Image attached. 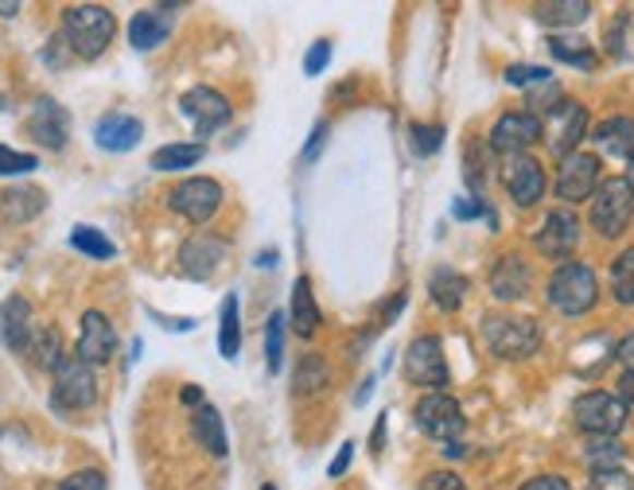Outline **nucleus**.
<instances>
[{
  "instance_id": "nucleus-1",
  "label": "nucleus",
  "mask_w": 634,
  "mask_h": 490,
  "mask_svg": "<svg viewBox=\"0 0 634 490\" xmlns=\"http://www.w3.org/2000/svg\"><path fill=\"white\" fill-rule=\"evenodd\" d=\"M59 36L67 39L74 59H101L106 47L113 44L117 36V16L106 9V4H67L63 9V32Z\"/></svg>"
},
{
  "instance_id": "nucleus-2",
  "label": "nucleus",
  "mask_w": 634,
  "mask_h": 490,
  "mask_svg": "<svg viewBox=\"0 0 634 490\" xmlns=\"http://www.w3.org/2000/svg\"><path fill=\"white\" fill-rule=\"evenodd\" d=\"M546 296H549V303H553L561 315L591 312V308H596V300H599L596 273H591V265H584V261H564V265L553 268Z\"/></svg>"
},
{
  "instance_id": "nucleus-3",
  "label": "nucleus",
  "mask_w": 634,
  "mask_h": 490,
  "mask_svg": "<svg viewBox=\"0 0 634 490\" xmlns=\"http://www.w3.org/2000/svg\"><path fill=\"white\" fill-rule=\"evenodd\" d=\"M634 223V183L626 176L599 179L591 195V230L599 238H619Z\"/></svg>"
},
{
  "instance_id": "nucleus-4",
  "label": "nucleus",
  "mask_w": 634,
  "mask_h": 490,
  "mask_svg": "<svg viewBox=\"0 0 634 490\" xmlns=\"http://www.w3.org/2000/svg\"><path fill=\"white\" fill-rule=\"evenodd\" d=\"M482 343L491 347V355L518 362V358L537 355L541 347V327L529 315H487L482 320Z\"/></svg>"
},
{
  "instance_id": "nucleus-5",
  "label": "nucleus",
  "mask_w": 634,
  "mask_h": 490,
  "mask_svg": "<svg viewBox=\"0 0 634 490\" xmlns=\"http://www.w3.org/2000/svg\"><path fill=\"white\" fill-rule=\"evenodd\" d=\"M94 402H98V374H94V366L82 362L79 355H67L63 366L55 370L51 409L55 413H86Z\"/></svg>"
},
{
  "instance_id": "nucleus-6",
  "label": "nucleus",
  "mask_w": 634,
  "mask_h": 490,
  "mask_svg": "<svg viewBox=\"0 0 634 490\" xmlns=\"http://www.w3.org/2000/svg\"><path fill=\"white\" fill-rule=\"evenodd\" d=\"M223 199H226L223 183L211 176H188L168 191V206L179 214V218H188L191 226L211 223V218L223 211Z\"/></svg>"
},
{
  "instance_id": "nucleus-7",
  "label": "nucleus",
  "mask_w": 634,
  "mask_h": 490,
  "mask_svg": "<svg viewBox=\"0 0 634 490\" xmlns=\"http://www.w3.org/2000/svg\"><path fill=\"white\" fill-rule=\"evenodd\" d=\"M572 420L588 437H619L626 425V402L619 393H603V390L581 393L576 405H572Z\"/></svg>"
},
{
  "instance_id": "nucleus-8",
  "label": "nucleus",
  "mask_w": 634,
  "mask_h": 490,
  "mask_svg": "<svg viewBox=\"0 0 634 490\" xmlns=\"http://www.w3.org/2000/svg\"><path fill=\"white\" fill-rule=\"evenodd\" d=\"M412 417H417L420 432L429 440H440V444H459V437H464V428H467L464 409H459V402L456 397H447V393H424L417 402V409H412Z\"/></svg>"
},
{
  "instance_id": "nucleus-9",
  "label": "nucleus",
  "mask_w": 634,
  "mask_h": 490,
  "mask_svg": "<svg viewBox=\"0 0 634 490\" xmlns=\"http://www.w3.org/2000/svg\"><path fill=\"white\" fill-rule=\"evenodd\" d=\"M405 378H409V385H420V390L444 393L452 374H447L444 343L436 335H417L409 343V350H405Z\"/></svg>"
},
{
  "instance_id": "nucleus-10",
  "label": "nucleus",
  "mask_w": 634,
  "mask_h": 490,
  "mask_svg": "<svg viewBox=\"0 0 634 490\" xmlns=\"http://www.w3.org/2000/svg\"><path fill=\"white\" fill-rule=\"evenodd\" d=\"M226 253H230V241L215 230H195L191 238H183L179 246V273L188 280H211L223 268Z\"/></svg>"
},
{
  "instance_id": "nucleus-11",
  "label": "nucleus",
  "mask_w": 634,
  "mask_h": 490,
  "mask_svg": "<svg viewBox=\"0 0 634 490\" xmlns=\"http://www.w3.org/2000/svg\"><path fill=\"white\" fill-rule=\"evenodd\" d=\"M584 136H588V109L581 101L561 98L549 109V126H546V141L557 160H569L572 152H581Z\"/></svg>"
},
{
  "instance_id": "nucleus-12",
  "label": "nucleus",
  "mask_w": 634,
  "mask_h": 490,
  "mask_svg": "<svg viewBox=\"0 0 634 490\" xmlns=\"http://www.w3.org/2000/svg\"><path fill=\"white\" fill-rule=\"evenodd\" d=\"M179 113L188 117L191 126H195V136H211L218 129L230 126L234 117V106L226 101V94H218L215 86H191L183 98H179Z\"/></svg>"
},
{
  "instance_id": "nucleus-13",
  "label": "nucleus",
  "mask_w": 634,
  "mask_h": 490,
  "mask_svg": "<svg viewBox=\"0 0 634 490\" xmlns=\"http://www.w3.org/2000/svg\"><path fill=\"white\" fill-rule=\"evenodd\" d=\"M537 141H546V121L534 109L502 113L491 129V152H502V156H522Z\"/></svg>"
},
{
  "instance_id": "nucleus-14",
  "label": "nucleus",
  "mask_w": 634,
  "mask_h": 490,
  "mask_svg": "<svg viewBox=\"0 0 634 490\" xmlns=\"http://www.w3.org/2000/svg\"><path fill=\"white\" fill-rule=\"evenodd\" d=\"M537 253L549 261H569L572 253H576V246H581V218L569 211V206H557V211L546 214V223H541V230H537L534 238Z\"/></svg>"
},
{
  "instance_id": "nucleus-15",
  "label": "nucleus",
  "mask_w": 634,
  "mask_h": 490,
  "mask_svg": "<svg viewBox=\"0 0 634 490\" xmlns=\"http://www.w3.org/2000/svg\"><path fill=\"white\" fill-rule=\"evenodd\" d=\"M599 188V156H591V152H572L569 160H561V171H557V199H561L564 206H576L591 195H596Z\"/></svg>"
},
{
  "instance_id": "nucleus-16",
  "label": "nucleus",
  "mask_w": 634,
  "mask_h": 490,
  "mask_svg": "<svg viewBox=\"0 0 634 490\" xmlns=\"http://www.w3.org/2000/svg\"><path fill=\"white\" fill-rule=\"evenodd\" d=\"M502 188L518 206H537L546 195V168L534 160V156H506L502 164Z\"/></svg>"
},
{
  "instance_id": "nucleus-17",
  "label": "nucleus",
  "mask_w": 634,
  "mask_h": 490,
  "mask_svg": "<svg viewBox=\"0 0 634 490\" xmlns=\"http://www.w3.org/2000/svg\"><path fill=\"white\" fill-rule=\"evenodd\" d=\"M74 355L89 366H106L109 358L117 355V327L109 323L106 312H94V308H89V312L82 315V331H79V347H74Z\"/></svg>"
},
{
  "instance_id": "nucleus-18",
  "label": "nucleus",
  "mask_w": 634,
  "mask_h": 490,
  "mask_svg": "<svg viewBox=\"0 0 634 490\" xmlns=\"http://www.w3.org/2000/svg\"><path fill=\"white\" fill-rule=\"evenodd\" d=\"M27 133H32V141L44 144V148H51V152L67 148L71 113H67L55 98H39L36 106H32V113H27Z\"/></svg>"
},
{
  "instance_id": "nucleus-19",
  "label": "nucleus",
  "mask_w": 634,
  "mask_h": 490,
  "mask_svg": "<svg viewBox=\"0 0 634 490\" xmlns=\"http://www.w3.org/2000/svg\"><path fill=\"white\" fill-rule=\"evenodd\" d=\"M171 27H176V4L141 9L129 20V44H133V51H156L160 44H168Z\"/></svg>"
},
{
  "instance_id": "nucleus-20",
  "label": "nucleus",
  "mask_w": 634,
  "mask_h": 490,
  "mask_svg": "<svg viewBox=\"0 0 634 490\" xmlns=\"http://www.w3.org/2000/svg\"><path fill=\"white\" fill-rule=\"evenodd\" d=\"M144 136V126L141 117L133 113H101L98 121H94V144H98L101 152H133L136 144H141Z\"/></svg>"
},
{
  "instance_id": "nucleus-21",
  "label": "nucleus",
  "mask_w": 634,
  "mask_h": 490,
  "mask_svg": "<svg viewBox=\"0 0 634 490\" xmlns=\"http://www.w3.org/2000/svg\"><path fill=\"white\" fill-rule=\"evenodd\" d=\"M32 331H36V320H32V303L24 296H9L0 303V343H4V350L24 355Z\"/></svg>"
},
{
  "instance_id": "nucleus-22",
  "label": "nucleus",
  "mask_w": 634,
  "mask_h": 490,
  "mask_svg": "<svg viewBox=\"0 0 634 490\" xmlns=\"http://www.w3.org/2000/svg\"><path fill=\"white\" fill-rule=\"evenodd\" d=\"M529 265L518 258V253H506V258H499V265L491 268V296L502 303H514L522 300V296L529 292Z\"/></svg>"
},
{
  "instance_id": "nucleus-23",
  "label": "nucleus",
  "mask_w": 634,
  "mask_h": 490,
  "mask_svg": "<svg viewBox=\"0 0 634 490\" xmlns=\"http://www.w3.org/2000/svg\"><path fill=\"white\" fill-rule=\"evenodd\" d=\"M24 358L32 366H36V370H47V374H55V370L63 366V358H67L63 335H59V327H51V323H36L32 339H27Z\"/></svg>"
},
{
  "instance_id": "nucleus-24",
  "label": "nucleus",
  "mask_w": 634,
  "mask_h": 490,
  "mask_svg": "<svg viewBox=\"0 0 634 490\" xmlns=\"http://www.w3.org/2000/svg\"><path fill=\"white\" fill-rule=\"evenodd\" d=\"M47 211V195L39 188H4L0 191V218L12 226H24Z\"/></svg>"
},
{
  "instance_id": "nucleus-25",
  "label": "nucleus",
  "mask_w": 634,
  "mask_h": 490,
  "mask_svg": "<svg viewBox=\"0 0 634 490\" xmlns=\"http://www.w3.org/2000/svg\"><path fill=\"white\" fill-rule=\"evenodd\" d=\"M591 141L603 156H615V160H631L634 156V117H608L591 129Z\"/></svg>"
},
{
  "instance_id": "nucleus-26",
  "label": "nucleus",
  "mask_w": 634,
  "mask_h": 490,
  "mask_svg": "<svg viewBox=\"0 0 634 490\" xmlns=\"http://www.w3.org/2000/svg\"><path fill=\"white\" fill-rule=\"evenodd\" d=\"M288 323H292V331L300 335V339H312L315 331H320L323 315H320V303H315L312 280H308V277H296L292 303H288Z\"/></svg>"
},
{
  "instance_id": "nucleus-27",
  "label": "nucleus",
  "mask_w": 634,
  "mask_h": 490,
  "mask_svg": "<svg viewBox=\"0 0 634 490\" xmlns=\"http://www.w3.org/2000/svg\"><path fill=\"white\" fill-rule=\"evenodd\" d=\"M191 437H195L199 447H206V452L215 455V459H223V455L230 452V444H226L223 413H218L215 405H199V409L191 413Z\"/></svg>"
},
{
  "instance_id": "nucleus-28",
  "label": "nucleus",
  "mask_w": 634,
  "mask_h": 490,
  "mask_svg": "<svg viewBox=\"0 0 634 490\" xmlns=\"http://www.w3.org/2000/svg\"><path fill=\"white\" fill-rule=\"evenodd\" d=\"M429 292H432V303H436L440 312H459L467 300V277L464 273H456V268L440 265L429 277Z\"/></svg>"
},
{
  "instance_id": "nucleus-29",
  "label": "nucleus",
  "mask_w": 634,
  "mask_h": 490,
  "mask_svg": "<svg viewBox=\"0 0 634 490\" xmlns=\"http://www.w3.org/2000/svg\"><path fill=\"white\" fill-rule=\"evenodd\" d=\"M218 355L226 362L241 355V303L238 292H226L223 296V308H218Z\"/></svg>"
},
{
  "instance_id": "nucleus-30",
  "label": "nucleus",
  "mask_w": 634,
  "mask_h": 490,
  "mask_svg": "<svg viewBox=\"0 0 634 490\" xmlns=\"http://www.w3.org/2000/svg\"><path fill=\"white\" fill-rule=\"evenodd\" d=\"M206 156V144L203 141H179V144H164V148L153 152V171H188L199 168Z\"/></svg>"
},
{
  "instance_id": "nucleus-31",
  "label": "nucleus",
  "mask_w": 634,
  "mask_h": 490,
  "mask_svg": "<svg viewBox=\"0 0 634 490\" xmlns=\"http://www.w3.org/2000/svg\"><path fill=\"white\" fill-rule=\"evenodd\" d=\"M292 385H296V397H320L331 385V362L323 355H304L296 362Z\"/></svg>"
},
{
  "instance_id": "nucleus-32",
  "label": "nucleus",
  "mask_w": 634,
  "mask_h": 490,
  "mask_svg": "<svg viewBox=\"0 0 634 490\" xmlns=\"http://www.w3.org/2000/svg\"><path fill=\"white\" fill-rule=\"evenodd\" d=\"M591 16V4L588 0H549V4H534V20L549 27H572V24H584Z\"/></svg>"
},
{
  "instance_id": "nucleus-33",
  "label": "nucleus",
  "mask_w": 634,
  "mask_h": 490,
  "mask_svg": "<svg viewBox=\"0 0 634 490\" xmlns=\"http://www.w3.org/2000/svg\"><path fill=\"white\" fill-rule=\"evenodd\" d=\"M71 250H79L82 258H89V261H109V258H117V246L106 238V234L98 230V226H74L71 230Z\"/></svg>"
},
{
  "instance_id": "nucleus-34",
  "label": "nucleus",
  "mask_w": 634,
  "mask_h": 490,
  "mask_svg": "<svg viewBox=\"0 0 634 490\" xmlns=\"http://www.w3.org/2000/svg\"><path fill=\"white\" fill-rule=\"evenodd\" d=\"M549 55L557 63L564 67H581V71H591L596 67V51H591L588 39H576V36H553L549 39Z\"/></svg>"
},
{
  "instance_id": "nucleus-35",
  "label": "nucleus",
  "mask_w": 634,
  "mask_h": 490,
  "mask_svg": "<svg viewBox=\"0 0 634 490\" xmlns=\"http://www.w3.org/2000/svg\"><path fill=\"white\" fill-rule=\"evenodd\" d=\"M584 459H588L591 475L619 471V467H623V459H626V452H623V444H619L615 437H591L588 447H584Z\"/></svg>"
},
{
  "instance_id": "nucleus-36",
  "label": "nucleus",
  "mask_w": 634,
  "mask_h": 490,
  "mask_svg": "<svg viewBox=\"0 0 634 490\" xmlns=\"http://www.w3.org/2000/svg\"><path fill=\"white\" fill-rule=\"evenodd\" d=\"M611 296L623 308H634V246L611 261Z\"/></svg>"
},
{
  "instance_id": "nucleus-37",
  "label": "nucleus",
  "mask_w": 634,
  "mask_h": 490,
  "mask_svg": "<svg viewBox=\"0 0 634 490\" xmlns=\"http://www.w3.org/2000/svg\"><path fill=\"white\" fill-rule=\"evenodd\" d=\"M285 323L288 315L285 312H273L265 323V366L268 374H280V366H285Z\"/></svg>"
},
{
  "instance_id": "nucleus-38",
  "label": "nucleus",
  "mask_w": 634,
  "mask_h": 490,
  "mask_svg": "<svg viewBox=\"0 0 634 490\" xmlns=\"http://www.w3.org/2000/svg\"><path fill=\"white\" fill-rule=\"evenodd\" d=\"M39 168V156L36 152H20L0 144V176H27V171Z\"/></svg>"
},
{
  "instance_id": "nucleus-39",
  "label": "nucleus",
  "mask_w": 634,
  "mask_h": 490,
  "mask_svg": "<svg viewBox=\"0 0 634 490\" xmlns=\"http://www.w3.org/2000/svg\"><path fill=\"white\" fill-rule=\"evenodd\" d=\"M59 490H109V479L98 467H82V471L67 475V479L59 482Z\"/></svg>"
},
{
  "instance_id": "nucleus-40",
  "label": "nucleus",
  "mask_w": 634,
  "mask_h": 490,
  "mask_svg": "<svg viewBox=\"0 0 634 490\" xmlns=\"http://www.w3.org/2000/svg\"><path fill=\"white\" fill-rule=\"evenodd\" d=\"M409 133H412V152L417 156H432L444 144V126H412Z\"/></svg>"
},
{
  "instance_id": "nucleus-41",
  "label": "nucleus",
  "mask_w": 634,
  "mask_h": 490,
  "mask_svg": "<svg viewBox=\"0 0 634 490\" xmlns=\"http://www.w3.org/2000/svg\"><path fill=\"white\" fill-rule=\"evenodd\" d=\"M506 82L510 86H549V71L546 67H526V63H514L506 71Z\"/></svg>"
},
{
  "instance_id": "nucleus-42",
  "label": "nucleus",
  "mask_w": 634,
  "mask_h": 490,
  "mask_svg": "<svg viewBox=\"0 0 634 490\" xmlns=\"http://www.w3.org/2000/svg\"><path fill=\"white\" fill-rule=\"evenodd\" d=\"M327 63H331V39H315L304 55V74L308 79H315V74H323V67Z\"/></svg>"
},
{
  "instance_id": "nucleus-43",
  "label": "nucleus",
  "mask_w": 634,
  "mask_h": 490,
  "mask_svg": "<svg viewBox=\"0 0 634 490\" xmlns=\"http://www.w3.org/2000/svg\"><path fill=\"white\" fill-rule=\"evenodd\" d=\"M591 490H634V479L619 467V471H599L591 479Z\"/></svg>"
},
{
  "instance_id": "nucleus-44",
  "label": "nucleus",
  "mask_w": 634,
  "mask_h": 490,
  "mask_svg": "<svg viewBox=\"0 0 634 490\" xmlns=\"http://www.w3.org/2000/svg\"><path fill=\"white\" fill-rule=\"evenodd\" d=\"M323 144H327V121H315L312 136H308L304 152H300V164H315V160H320Z\"/></svg>"
},
{
  "instance_id": "nucleus-45",
  "label": "nucleus",
  "mask_w": 634,
  "mask_h": 490,
  "mask_svg": "<svg viewBox=\"0 0 634 490\" xmlns=\"http://www.w3.org/2000/svg\"><path fill=\"white\" fill-rule=\"evenodd\" d=\"M420 490H467V482L459 479L456 471H432V475H424Z\"/></svg>"
},
{
  "instance_id": "nucleus-46",
  "label": "nucleus",
  "mask_w": 634,
  "mask_h": 490,
  "mask_svg": "<svg viewBox=\"0 0 634 490\" xmlns=\"http://www.w3.org/2000/svg\"><path fill=\"white\" fill-rule=\"evenodd\" d=\"M350 459H355V444L347 440V444L339 447V455H335V459L327 464V475H331V479H343V475H347V467H350Z\"/></svg>"
},
{
  "instance_id": "nucleus-47",
  "label": "nucleus",
  "mask_w": 634,
  "mask_h": 490,
  "mask_svg": "<svg viewBox=\"0 0 634 490\" xmlns=\"http://www.w3.org/2000/svg\"><path fill=\"white\" fill-rule=\"evenodd\" d=\"M148 315H153L164 331H195V320H191V315H179L176 320V315H160L156 308H148Z\"/></svg>"
},
{
  "instance_id": "nucleus-48",
  "label": "nucleus",
  "mask_w": 634,
  "mask_h": 490,
  "mask_svg": "<svg viewBox=\"0 0 634 490\" xmlns=\"http://www.w3.org/2000/svg\"><path fill=\"white\" fill-rule=\"evenodd\" d=\"M522 490H572V487L561 479V475H537V479H529Z\"/></svg>"
},
{
  "instance_id": "nucleus-49",
  "label": "nucleus",
  "mask_w": 634,
  "mask_h": 490,
  "mask_svg": "<svg viewBox=\"0 0 634 490\" xmlns=\"http://www.w3.org/2000/svg\"><path fill=\"white\" fill-rule=\"evenodd\" d=\"M615 358L626 366V370H634V331H631V335H623V339L615 343Z\"/></svg>"
},
{
  "instance_id": "nucleus-50",
  "label": "nucleus",
  "mask_w": 634,
  "mask_h": 490,
  "mask_svg": "<svg viewBox=\"0 0 634 490\" xmlns=\"http://www.w3.org/2000/svg\"><path fill=\"white\" fill-rule=\"evenodd\" d=\"M402 308H405V292H397L394 300H390V303H385V308H382V327H385V323H394Z\"/></svg>"
},
{
  "instance_id": "nucleus-51",
  "label": "nucleus",
  "mask_w": 634,
  "mask_h": 490,
  "mask_svg": "<svg viewBox=\"0 0 634 490\" xmlns=\"http://www.w3.org/2000/svg\"><path fill=\"white\" fill-rule=\"evenodd\" d=\"M179 402L191 405V409H199V405H206V402H203V390H199V385H183V393H179Z\"/></svg>"
},
{
  "instance_id": "nucleus-52",
  "label": "nucleus",
  "mask_w": 634,
  "mask_h": 490,
  "mask_svg": "<svg viewBox=\"0 0 634 490\" xmlns=\"http://www.w3.org/2000/svg\"><path fill=\"white\" fill-rule=\"evenodd\" d=\"M619 397H623L626 405H634V370H626V374L619 378Z\"/></svg>"
},
{
  "instance_id": "nucleus-53",
  "label": "nucleus",
  "mask_w": 634,
  "mask_h": 490,
  "mask_svg": "<svg viewBox=\"0 0 634 490\" xmlns=\"http://www.w3.org/2000/svg\"><path fill=\"white\" fill-rule=\"evenodd\" d=\"M382 444H385V417H378V425H374V437H370V447H374V455L382 452Z\"/></svg>"
},
{
  "instance_id": "nucleus-54",
  "label": "nucleus",
  "mask_w": 634,
  "mask_h": 490,
  "mask_svg": "<svg viewBox=\"0 0 634 490\" xmlns=\"http://www.w3.org/2000/svg\"><path fill=\"white\" fill-rule=\"evenodd\" d=\"M370 393H374V378H367V382H362V390L355 393V405H367V402H370Z\"/></svg>"
},
{
  "instance_id": "nucleus-55",
  "label": "nucleus",
  "mask_w": 634,
  "mask_h": 490,
  "mask_svg": "<svg viewBox=\"0 0 634 490\" xmlns=\"http://www.w3.org/2000/svg\"><path fill=\"white\" fill-rule=\"evenodd\" d=\"M273 265H277V250L258 253V268H273Z\"/></svg>"
},
{
  "instance_id": "nucleus-56",
  "label": "nucleus",
  "mask_w": 634,
  "mask_h": 490,
  "mask_svg": "<svg viewBox=\"0 0 634 490\" xmlns=\"http://www.w3.org/2000/svg\"><path fill=\"white\" fill-rule=\"evenodd\" d=\"M444 455H447V459H459V455H464V444H447Z\"/></svg>"
},
{
  "instance_id": "nucleus-57",
  "label": "nucleus",
  "mask_w": 634,
  "mask_h": 490,
  "mask_svg": "<svg viewBox=\"0 0 634 490\" xmlns=\"http://www.w3.org/2000/svg\"><path fill=\"white\" fill-rule=\"evenodd\" d=\"M16 12H20V4H16V0H12V4H0V16H4V20H9V16H16Z\"/></svg>"
},
{
  "instance_id": "nucleus-58",
  "label": "nucleus",
  "mask_w": 634,
  "mask_h": 490,
  "mask_svg": "<svg viewBox=\"0 0 634 490\" xmlns=\"http://www.w3.org/2000/svg\"><path fill=\"white\" fill-rule=\"evenodd\" d=\"M626 168H631V171H626V179H631V183H634V156H631V160H626Z\"/></svg>"
},
{
  "instance_id": "nucleus-59",
  "label": "nucleus",
  "mask_w": 634,
  "mask_h": 490,
  "mask_svg": "<svg viewBox=\"0 0 634 490\" xmlns=\"http://www.w3.org/2000/svg\"><path fill=\"white\" fill-rule=\"evenodd\" d=\"M261 490H277V487H273V482H265V487H261Z\"/></svg>"
}]
</instances>
